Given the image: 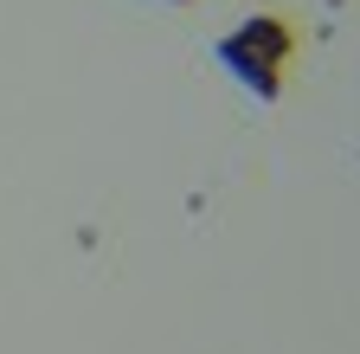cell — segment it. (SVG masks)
Instances as JSON below:
<instances>
[{"instance_id":"cell-2","label":"cell","mask_w":360,"mask_h":354,"mask_svg":"<svg viewBox=\"0 0 360 354\" xmlns=\"http://www.w3.org/2000/svg\"><path fill=\"white\" fill-rule=\"evenodd\" d=\"M161 7H187V0H161Z\"/></svg>"},{"instance_id":"cell-1","label":"cell","mask_w":360,"mask_h":354,"mask_svg":"<svg viewBox=\"0 0 360 354\" xmlns=\"http://www.w3.org/2000/svg\"><path fill=\"white\" fill-rule=\"evenodd\" d=\"M296 58V32L283 20H270V13H251L245 26H232L219 39V65L232 84H245V97L257 103H277L283 97V71Z\"/></svg>"}]
</instances>
